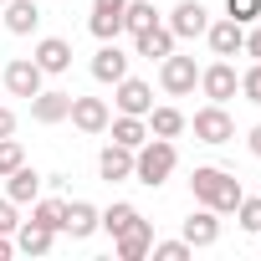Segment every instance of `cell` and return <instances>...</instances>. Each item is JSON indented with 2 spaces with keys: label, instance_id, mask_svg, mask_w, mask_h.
Here are the masks:
<instances>
[{
  "label": "cell",
  "instance_id": "22",
  "mask_svg": "<svg viewBox=\"0 0 261 261\" xmlns=\"http://www.w3.org/2000/svg\"><path fill=\"white\" fill-rule=\"evenodd\" d=\"M6 179H11V190H6V195H11L16 205H31V200L41 195V174H36L31 164H21V169H11Z\"/></svg>",
  "mask_w": 261,
  "mask_h": 261
},
{
  "label": "cell",
  "instance_id": "31",
  "mask_svg": "<svg viewBox=\"0 0 261 261\" xmlns=\"http://www.w3.org/2000/svg\"><path fill=\"white\" fill-rule=\"evenodd\" d=\"M236 215H241V225H246V230L256 236V230H261V195H256V200H246V195H241V205H236Z\"/></svg>",
  "mask_w": 261,
  "mask_h": 261
},
{
  "label": "cell",
  "instance_id": "7",
  "mask_svg": "<svg viewBox=\"0 0 261 261\" xmlns=\"http://www.w3.org/2000/svg\"><path fill=\"white\" fill-rule=\"evenodd\" d=\"M41 67L31 62V57H16V62H6V87H11V97H36L41 92Z\"/></svg>",
  "mask_w": 261,
  "mask_h": 261
},
{
  "label": "cell",
  "instance_id": "21",
  "mask_svg": "<svg viewBox=\"0 0 261 261\" xmlns=\"http://www.w3.org/2000/svg\"><path fill=\"white\" fill-rule=\"evenodd\" d=\"M6 26L16 36H31L41 26V11H36V0H6Z\"/></svg>",
  "mask_w": 261,
  "mask_h": 261
},
{
  "label": "cell",
  "instance_id": "35",
  "mask_svg": "<svg viewBox=\"0 0 261 261\" xmlns=\"http://www.w3.org/2000/svg\"><path fill=\"white\" fill-rule=\"evenodd\" d=\"M11 134H16V113L0 108V139H11Z\"/></svg>",
  "mask_w": 261,
  "mask_h": 261
},
{
  "label": "cell",
  "instance_id": "16",
  "mask_svg": "<svg viewBox=\"0 0 261 261\" xmlns=\"http://www.w3.org/2000/svg\"><path fill=\"white\" fill-rule=\"evenodd\" d=\"M174 41H179V36H174L169 26H149V31H139V36H134L139 57H149V62H164V57L174 51Z\"/></svg>",
  "mask_w": 261,
  "mask_h": 261
},
{
  "label": "cell",
  "instance_id": "36",
  "mask_svg": "<svg viewBox=\"0 0 261 261\" xmlns=\"http://www.w3.org/2000/svg\"><path fill=\"white\" fill-rule=\"evenodd\" d=\"M246 149H251V154H256V159H261V123H256V128H251V139H246Z\"/></svg>",
  "mask_w": 261,
  "mask_h": 261
},
{
  "label": "cell",
  "instance_id": "19",
  "mask_svg": "<svg viewBox=\"0 0 261 261\" xmlns=\"http://www.w3.org/2000/svg\"><path fill=\"white\" fill-rule=\"evenodd\" d=\"M72 113V92H36L31 97V118L36 123H62Z\"/></svg>",
  "mask_w": 261,
  "mask_h": 261
},
{
  "label": "cell",
  "instance_id": "28",
  "mask_svg": "<svg viewBox=\"0 0 261 261\" xmlns=\"http://www.w3.org/2000/svg\"><path fill=\"white\" fill-rule=\"evenodd\" d=\"M225 16L241 21V26H251V21H261V0H225Z\"/></svg>",
  "mask_w": 261,
  "mask_h": 261
},
{
  "label": "cell",
  "instance_id": "26",
  "mask_svg": "<svg viewBox=\"0 0 261 261\" xmlns=\"http://www.w3.org/2000/svg\"><path fill=\"white\" fill-rule=\"evenodd\" d=\"M134 220H139V210L128 205V200H118V205H108V210H102V220H97V225H102L108 236H118V230H128Z\"/></svg>",
  "mask_w": 261,
  "mask_h": 261
},
{
  "label": "cell",
  "instance_id": "15",
  "mask_svg": "<svg viewBox=\"0 0 261 261\" xmlns=\"http://www.w3.org/2000/svg\"><path fill=\"white\" fill-rule=\"evenodd\" d=\"M51 241H57V230L41 225V220H21L16 225V251H26V256H46Z\"/></svg>",
  "mask_w": 261,
  "mask_h": 261
},
{
  "label": "cell",
  "instance_id": "37",
  "mask_svg": "<svg viewBox=\"0 0 261 261\" xmlns=\"http://www.w3.org/2000/svg\"><path fill=\"white\" fill-rule=\"evenodd\" d=\"M128 0H92V11H123Z\"/></svg>",
  "mask_w": 261,
  "mask_h": 261
},
{
  "label": "cell",
  "instance_id": "13",
  "mask_svg": "<svg viewBox=\"0 0 261 261\" xmlns=\"http://www.w3.org/2000/svg\"><path fill=\"white\" fill-rule=\"evenodd\" d=\"M97 174H102L108 185H118V179H134V149L108 144V149L97 154Z\"/></svg>",
  "mask_w": 261,
  "mask_h": 261
},
{
  "label": "cell",
  "instance_id": "41",
  "mask_svg": "<svg viewBox=\"0 0 261 261\" xmlns=\"http://www.w3.org/2000/svg\"><path fill=\"white\" fill-rule=\"evenodd\" d=\"M256 236H261V230H256Z\"/></svg>",
  "mask_w": 261,
  "mask_h": 261
},
{
  "label": "cell",
  "instance_id": "40",
  "mask_svg": "<svg viewBox=\"0 0 261 261\" xmlns=\"http://www.w3.org/2000/svg\"><path fill=\"white\" fill-rule=\"evenodd\" d=\"M154 6H159V0H154Z\"/></svg>",
  "mask_w": 261,
  "mask_h": 261
},
{
  "label": "cell",
  "instance_id": "34",
  "mask_svg": "<svg viewBox=\"0 0 261 261\" xmlns=\"http://www.w3.org/2000/svg\"><path fill=\"white\" fill-rule=\"evenodd\" d=\"M241 51L261 62V21H251V31H246V46H241Z\"/></svg>",
  "mask_w": 261,
  "mask_h": 261
},
{
  "label": "cell",
  "instance_id": "1",
  "mask_svg": "<svg viewBox=\"0 0 261 261\" xmlns=\"http://www.w3.org/2000/svg\"><path fill=\"white\" fill-rule=\"evenodd\" d=\"M190 195L200 200V205H210V210H236L241 205V179L236 174H225V169H215V164H200L195 174H190Z\"/></svg>",
  "mask_w": 261,
  "mask_h": 261
},
{
  "label": "cell",
  "instance_id": "3",
  "mask_svg": "<svg viewBox=\"0 0 261 261\" xmlns=\"http://www.w3.org/2000/svg\"><path fill=\"white\" fill-rule=\"evenodd\" d=\"M195 139H200V144H230V139H236V123H230L225 102H210V108L195 113Z\"/></svg>",
  "mask_w": 261,
  "mask_h": 261
},
{
  "label": "cell",
  "instance_id": "30",
  "mask_svg": "<svg viewBox=\"0 0 261 261\" xmlns=\"http://www.w3.org/2000/svg\"><path fill=\"white\" fill-rule=\"evenodd\" d=\"M26 164V149L16 144V139H0V174H11V169H21Z\"/></svg>",
  "mask_w": 261,
  "mask_h": 261
},
{
  "label": "cell",
  "instance_id": "20",
  "mask_svg": "<svg viewBox=\"0 0 261 261\" xmlns=\"http://www.w3.org/2000/svg\"><path fill=\"white\" fill-rule=\"evenodd\" d=\"M108 128H113V144H123V149H139V144L149 139V123H144V118H134V113L108 118Z\"/></svg>",
  "mask_w": 261,
  "mask_h": 261
},
{
  "label": "cell",
  "instance_id": "17",
  "mask_svg": "<svg viewBox=\"0 0 261 261\" xmlns=\"http://www.w3.org/2000/svg\"><path fill=\"white\" fill-rule=\"evenodd\" d=\"M92 77L97 82H123L128 77V57L118 51V41H102V51L92 57Z\"/></svg>",
  "mask_w": 261,
  "mask_h": 261
},
{
  "label": "cell",
  "instance_id": "12",
  "mask_svg": "<svg viewBox=\"0 0 261 261\" xmlns=\"http://www.w3.org/2000/svg\"><path fill=\"white\" fill-rule=\"evenodd\" d=\"M77 128H82V134H102V128H108V102L102 97H72V113H67Z\"/></svg>",
  "mask_w": 261,
  "mask_h": 261
},
{
  "label": "cell",
  "instance_id": "25",
  "mask_svg": "<svg viewBox=\"0 0 261 261\" xmlns=\"http://www.w3.org/2000/svg\"><path fill=\"white\" fill-rule=\"evenodd\" d=\"M87 31H92L97 41H118V36H123V11H92Z\"/></svg>",
  "mask_w": 261,
  "mask_h": 261
},
{
  "label": "cell",
  "instance_id": "11",
  "mask_svg": "<svg viewBox=\"0 0 261 261\" xmlns=\"http://www.w3.org/2000/svg\"><path fill=\"white\" fill-rule=\"evenodd\" d=\"M205 26H210V16H205L200 0H179V6L169 11V31L174 36H205Z\"/></svg>",
  "mask_w": 261,
  "mask_h": 261
},
{
  "label": "cell",
  "instance_id": "2",
  "mask_svg": "<svg viewBox=\"0 0 261 261\" xmlns=\"http://www.w3.org/2000/svg\"><path fill=\"white\" fill-rule=\"evenodd\" d=\"M174 164H179V154H174L169 139H144V144L134 149V179L149 185V190H159V185L174 174Z\"/></svg>",
  "mask_w": 261,
  "mask_h": 261
},
{
  "label": "cell",
  "instance_id": "23",
  "mask_svg": "<svg viewBox=\"0 0 261 261\" xmlns=\"http://www.w3.org/2000/svg\"><path fill=\"white\" fill-rule=\"evenodd\" d=\"M185 123H190V118H185L179 108H149V134H154V139H179Z\"/></svg>",
  "mask_w": 261,
  "mask_h": 261
},
{
  "label": "cell",
  "instance_id": "27",
  "mask_svg": "<svg viewBox=\"0 0 261 261\" xmlns=\"http://www.w3.org/2000/svg\"><path fill=\"white\" fill-rule=\"evenodd\" d=\"M62 215H67V205H62V200H31V220H41V225L62 230Z\"/></svg>",
  "mask_w": 261,
  "mask_h": 261
},
{
  "label": "cell",
  "instance_id": "8",
  "mask_svg": "<svg viewBox=\"0 0 261 261\" xmlns=\"http://www.w3.org/2000/svg\"><path fill=\"white\" fill-rule=\"evenodd\" d=\"M205 41H210L215 57H236V51L246 46V26L230 21V16H225V21H210V26H205Z\"/></svg>",
  "mask_w": 261,
  "mask_h": 261
},
{
  "label": "cell",
  "instance_id": "32",
  "mask_svg": "<svg viewBox=\"0 0 261 261\" xmlns=\"http://www.w3.org/2000/svg\"><path fill=\"white\" fill-rule=\"evenodd\" d=\"M241 97H246V102H261V62L241 72Z\"/></svg>",
  "mask_w": 261,
  "mask_h": 261
},
{
  "label": "cell",
  "instance_id": "33",
  "mask_svg": "<svg viewBox=\"0 0 261 261\" xmlns=\"http://www.w3.org/2000/svg\"><path fill=\"white\" fill-rule=\"evenodd\" d=\"M16 225H21V215H16V200L6 195L0 200V236H16Z\"/></svg>",
  "mask_w": 261,
  "mask_h": 261
},
{
  "label": "cell",
  "instance_id": "38",
  "mask_svg": "<svg viewBox=\"0 0 261 261\" xmlns=\"http://www.w3.org/2000/svg\"><path fill=\"white\" fill-rule=\"evenodd\" d=\"M11 251H16V241H6V236H0V261H11Z\"/></svg>",
  "mask_w": 261,
  "mask_h": 261
},
{
  "label": "cell",
  "instance_id": "10",
  "mask_svg": "<svg viewBox=\"0 0 261 261\" xmlns=\"http://www.w3.org/2000/svg\"><path fill=\"white\" fill-rule=\"evenodd\" d=\"M113 87H118V113L149 118V108H154V92H149V82H139V77H123V82H113Z\"/></svg>",
  "mask_w": 261,
  "mask_h": 261
},
{
  "label": "cell",
  "instance_id": "4",
  "mask_svg": "<svg viewBox=\"0 0 261 261\" xmlns=\"http://www.w3.org/2000/svg\"><path fill=\"white\" fill-rule=\"evenodd\" d=\"M159 82H164V92L169 97H185V92H195V82H200V67H195V57H164V67H159Z\"/></svg>",
  "mask_w": 261,
  "mask_h": 261
},
{
  "label": "cell",
  "instance_id": "5",
  "mask_svg": "<svg viewBox=\"0 0 261 261\" xmlns=\"http://www.w3.org/2000/svg\"><path fill=\"white\" fill-rule=\"evenodd\" d=\"M200 87H205V97H210V102H230V97L241 92V77H236V67L220 57V62H210V67L200 72Z\"/></svg>",
  "mask_w": 261,
  "mask_h": 261
},
{
  "label": "cell",
  "instance_id": "39",
  "mask_svg": "<svg viewBox=\"0 0 261 261\" xmlns=\"http://www.w3.org/2000/svg\"><path fill=\"white\" fill-rule=\"evenodd\" d=\"M0 6H6V0H0Z\"/></svg>",
  "mask_w": 261,
  "mask_h": 261
},
{
  "label": "cell",
  "instance_id": "29",
  "mask_svg": "<svg viewBox=\"0 0 261 261\" xmlns=\"http://www.w3.org/2000/svg\"><path fill=\"white\" fill-rule=\"evenodd\" d=\"M149 251H154V256H159V261H185V256H190V251H195V246H190V241H185V236H179V241H154V246H149Z\"/></svg>",
  "mask_w": 261,
  "mask_h": 261
},
{
  "label": "cell",
  "instance_id": "9",
  "mask_svg": "<svg viewBox=\"0 0 261 261\" xmlns=\"http://www.w3.org/2000/svg\"><path fill=\"white\" fill-rule=\"evenodd\" d=\"M185 241L195 246V251H205V246H215L220 241V210H210V205H200L190 220H185Z\"/></svg>",
  "mask_w": 261,
  "mask_h": 261
},
{
  "label": "cell",
  "instance_id": "24",
  "mask_svg": "<svg viewBox=\"0 0 261 261\" xmlns=\"http://www.w3.org/2000/svg\"><path fill=\"white\" fill-rule=\"evenodd\" d=\"M149 26H159L154 0H128V6H123V31H128V36H139V31H149Z\"/></svg>",
  "mask_w": 261,
  "mask_h": 261
},
{
  "label": "cell",
  "instance_id": "6",
  "mask_svg": "<svg viewBox=\"0 0 261 261\" xmlns=\"http://www.w3.org/2000/svg\"><path fill=\"white\" fill-rule=\"evenodd\" d=\"M149 246H154V225L139 215L134 225H128V230H118L113 236V251H118V261H144L149 256Z\"/></svg>",
  "mask_w": 261,
  "mask_h": 261
},
{
  "label": "cell",
  "instance_id": "18",
  "mask_svg": "<svg viewBox=\"0 0 261 261\" xmlns=\"http://www.w3.org/2000/svg\"><path fill=\"white\" fill-rule=\"evenodd\" d=\"M97 220H102V215H97L87 200H72V205H67V215H62V230H67L72 241H87V236L97 230Z\"/></svg>",
  "mask_w": 261,
  "mask_h": 261
},
{
  "label": "cell",
  "instance_id": "14",
  "mask_svg": "<svg viewBox=\"0 0 261 261\" xmlns=\"http://www.w3.org/2000/svg\"><path fill=\"white\" fill-rule=\"evenodd\" d=\"M46 77H57V72H67L72 67V46L62 41V36H46V41H36V57H31Z\"/></svg>",
  "mask_w": 261,
  "mask_h": 261
}]
</instances>
